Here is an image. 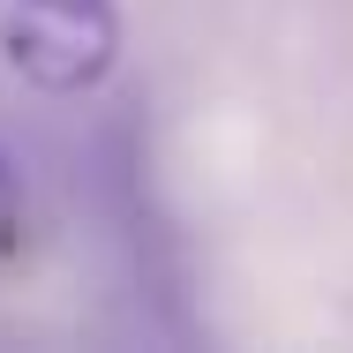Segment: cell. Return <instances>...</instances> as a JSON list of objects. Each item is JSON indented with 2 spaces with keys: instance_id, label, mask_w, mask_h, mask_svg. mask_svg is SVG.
Segmentation results:
<instances>
[{
  "instance_id": "obj_1",
  "label": "cell",
  "mask_w": 353,
  "mask_h": 353,
  "mask_svg": "<svg viewBox=\"0 0 353 353\" xmlns=\"http://www.w3.org/2000/svg\"><path fill=\"white\" fill-rule=\"evenodd\" d=\"M0 61L30 90H98L121 61V8L113 0H0Z\"/></svg>"
},
{
  "instance_id": "obj_2",
  "label": "cell",
  "mask_w": 353,
  "mask_h": 353,
  "mask_svg": "<svg viewBox=\"0 0 353 353\" xmlns=\"http://www.w3.org/2000/svg\"><path fill=\"white\" fill-rule=\"evenodd\" d=\"M23 241V196H15V173H8V158H0V256Z\"/></svg>"
}]
</instances>
